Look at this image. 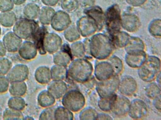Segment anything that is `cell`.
I'll return each instance as SVG.
<instances>
[{
  "label": "cell",
  "mask_w": 161,
  "mask_h": 120,
  "mask_svg": "<svg viewBox=\"0 0 161 120\" xmlns=\"http://www.w3.org/2000/svg\"><path fill=\"white\" fill-rule=\"evenodd\" d=\"M115 49L107 34L97 32L89 37V55L97 60H107Z\"/></svg>",
  "instance_id": "cell-1"
},
{
  "label": "cell",
  "mask_w": 161,
  "mask_h": 120,
  "mask_svg": "<svg viewBox=\"0 0 161 120\" xmlns=\"http://www.w3.org/2000/svg\"><path fill=\"white\" fill-rule=\"evenodd\" d=\"M93 69V64L85 57L74 58L67 67V78L77 83H85L91 79Z\"/></svg>",
  "instance_id": "cell-2"
},
{
  "label": "cell",
  "mask_w": 161,
  "mask_h": 120,
  "mask_svg": "<svg viewBox=\"0 0 161 120\" xmlns=\"http://www.w3.org/2000/svg\"><path fill=\"white\" fill-rule=\"evenodd\" d=\"M104 27L107 34L112 37L121 31V10L117 4H114L104 12Z\"/></svg>",
  "instance_id": "cell-3"
},
{
  "label": "cell",
  "mask_w": 161,
  "mask_h": 120,
  "mask_svg": "<svg viewBox=\"0 0 161 120\" xmlns=\"http://www.w3.org/2000/svg\"><path fill=\"white\" fill-rule=\"evenodd\" d=\"M61 99L62 105L73 113L79 112L86 104L84 95L77 89L68 90Z\"/></svg>",
  "instance_id": "cell-4"
},
{
  "label": "cell",
  "mask_w": 161,
  "mask_h": 120,
  "mask_svg": "<svg viewBox=\"0 0 161 120\" xmlns=\"http://www.w3.org/2000/svg\"><path fill=\"white\" fill-rule=\"evenodd\" d=\"M39 27V24L34 20L21 18L14 24L13 32L22 40H27L32 38Z\"/></svg>",
  "instance_id": "cell-5"
},
{
  "label": "cell",
  "mask_w": 161,
  "mask_h": 120,
  "mask_svg": "<svg viewBox=\"0 0 161 120\" xmlns=\"http://www.w3.org/2000/svg\"><path fill=\"white\" fill-rule=\"evenodd\" d=\"M119 76L114 75L105 80L98 81L96 90L99 98H108L116 94L118 90Z\"/></svg>",
  "instance_id": "cell-6"
},
{
  "label": "cell",
  "mask_w": 161,
  "mask_h": 120,
  "mask_svg": "<svg viewBox=\"0 0 161 120\" xmlns=\"http://www.w3.org/2000/svg\"><path fill=\"white\" fill-rule=\"evenodd\" d=\"M114 75L113 67L108 60L96 61L93 69V75L98 81L108 79Z\"/></svg>",
  "instance_id": "cell-7"
},
{
  "label": "cell",
  "mask_w": 161,
  "mask_h": 120,
  "mask_svg": "<svg viewBox=\"0 0 161 120\" xmlns=\"http://www.w3.org/2000/svg\"><path fill=\"white\" fill-rule=\"evenodd\" d=\"M76 25L81 36L84 38L90 37L98 32L95 22L86 15L80 17Z\"/></svg>",
  "instance_id": "cell-8"
},
{
  "label": "cell",
  "mask_w": 161,
  "mask_h": 120,
  "mask_svg": "<svg viewBox=\"0 0 161 120\" xmlns=\"http://www.w3.org/2000/svg\"><path fill=\"white\" fill-rule=\"evenodd\" d=\"M148 112L147 105L144 100L135 98L130 101L128 115L133 120H141L146 117Z\"/></svg>",
  "instance_id": "cell-9"
},
{
  "label": "cell",
  "mask_w": 161,
  "mask_h": 120,
  "mask_svg": "<svg viewBox=\"0 0 161 120\" xmlns=\"http://www.w3.org/2000/svg\"><path fill=\"white\" fill-rule=\"evenodd\" d=\"M138 90V84L134 78L130 75H124L119 79L118 90L119 93L125 96H132Z\"/></svg>",
  "instance_id": "cell-10"
},
{
  "label": "cell",
  "mask_w": 161,
  "mask_h": 120,
  "mask_svg": "<svg viewBox=\"0 0 161 120\" xmlns=\"http://www.w3.org/2000/svg\"><path fill=\"white\" fill-rule=\"evenodd\" d=\"M72 23L69 13L63 10L55 11L50 25L52 28L57 32H63Z\"/></svg>",
  "instance_id": "cell-11"
},
{
  "label": "cell",
  "mask_w": 161,
  "mask_h": 120,
  "mask_svg": "<svg viewBox=\"0 0 161 120\" xmlns=\"http://www.w3.org/2000/svg\"><path fill=\"white\" fill-rule=\"evenodd\" d=\"M141 26V21L136 14L126 13L121 15V28L127 32H136Z\"/></svg>",
  "instance_id": "cell-12"
},
{
  "label": "cell",
  "mask_w": 161,
  "mask_h": 120,
  "mask_svg": "<svg viewBox=\"0 0 161 120\" xmlns=\"http://www.w3.org/2000/svg\"><path fill=\"white\" fill-rule=\"evenodd\" d=\"M63 41L62 38L54 32L47 33L44 41V47L47 53L53 54L62 48Z\"/></svg>",
  "instance_id": "cell-13"
},
{
  "label": "cell",
  "mask_w": 161,
  "mask_h": 120,
  "mask_svg": "<svg viewBox=\"0 0 161 120\" xmlns=\"http://www.w3.org/2000/svg\"><path fill=\"white\" fill-rule=\"evenodd\" d=\"M130 100L128 97L117 95L112 107V112L118 117H123L128 115Z\"/></svg>",
  "instance_id": "cell-14"
},
{
  "label": "cell",
  "mask_w": 161,
  "mask_h": 120,
  "mask_svg": "<svg viewBox=\"0 0 161 120\" xmlns=\"http://www.w3.org/2000/svg\"><path fill=\"white\" fill-rule=\"evenodd\" d=\"M29 74L30 70L28 66L19 63L13 67L6 76L11 82L25 81L29 78Z\"/></svg>",
  "instance_id": "cell-15"
},
{
  "label": "cell",
  "mask_w": 161,
  "mask_h": 120,
  "mask_svg": "<svg viewBox=\"0 0 161 120\" xmlns=\"http://www.w3.org/2000/svg\"><path fill=\"white\" fill-rule=\"evenodd\" d=\"M147 56V54L146 51L126 52L124 60L129 67L134 69H138L144 64Z\"/></svg>",
  "instance_id": "cell-16"
},
{
  "label": "cell",
  "mask_w": 161,
  "mask_h": 120,
  "mask_svg": "<svg viewBox=\"0 0 161 120\" xmlns=\"http://www.w3.org/2000/svg\"><path fill=\"white\" fill-rule=\"evenodd\" d=\"M85 15L92 18L97 24L98 32H100L104 27L105 15L101 7L94 5L84 10Z\"/></svg>",
  "instance_id": "cell-17"
},
{
  "label": "cell",
  "mask_w": 161,
  "mask_h": 120,
  "mask_svg": "<svg viewBox=\"0 0 161 120\" xmlns=\"http://www.w3.org/2000/svg\"><path fill=\"white\" fill-rule=\"evenodd\" d=\"M17 52L19 57L26 61H31L35 59L38 52L34 43L26 40L22 41Z\"/></svg>",
  "instance_id": "cell-18"
},
{
  "label": "cell",
  "mask_w": 161,
  "mask_h": 120,
  "mask_svg": "<svg viewBox=\"0 0 161 120\" xmlns=\"http://www.w3.org/2000/svg\"><path fill=\"white\" fill-rule=\"evenodd\" d=\"M2 41L7 52L14 53L18 50L23 40L11 31L6 33L3 36Z\"/></svg>",
  "instance_id": "cell-19"
},
{
  "label": "cell",
  "mask_w": 161,
  "mask_h": 120,
  "mask_svg": "<svg viewBox=\"0 0 161 120\" xmlns=\"http://www.w3.org/2000/svg\"><path fill=\"white\" fill-rule=\"evenodd\" d=\"M47 84V90L56 100L61 99L69 90L67 84L64 80H51Z\"/></svg>",
  "instance_id": "cell-20"
},
{
  "label": "cell",
  "mask_w": 161,
  "mask_h": 120,
  "mask_svg": "<svg viewBox=\"0 0 161 120\" xmlns=\"http://www.w3.org/2000/svg\"><path fill=\"white\" fill-rule=\"evenodd\" d=\"M73 58L70 52V47L67 49L61 48L53 54V62L54 64L67 67Z\"/></svg>",
  "instance_id": "cell-21"
},
{
  "label": "cell",
  "mask_w": 161,
  "mask_h": 120,
  "mask_svg": "<svg viewBox=\"0 0 161 120\" xmlns=\"http://www.w3.org/2000/svg\"><path fill=\"white\" fill-rule=\"evenodd\" d=\"M45 26H39L32 37L33 42L36 46L38 52L41 55H45L47 53L44 48V41L48 31Z\"/></svg>",
  "instance_id": "cell-22"
},
{
  "label": "cell",
  "mask_w": 161,
  "mask_h": 120,
  "mask_svg": "<svg viewBox=\"0 0 161 120\" xmlns=\"http://www.w3.org/2000/svg\"><path fill=\"white\" fill-rule=\"evenodd\" d=\"M34 78L38 83L46 85L52 80L50 68L47 66H40L36 69L34 72Z\"/></svg>",
  "instance_id": "cell-23"
},
{
  "label": "cell",
  "mask_w": 161,
  "mask_h": 120,
  "mask_svg": "<svg viewBox=\"0 0 161 120\" xmlns=\"http://www.w3.org/2000/svg\"><path fill=\"white\" fill-rule=\"evenodd\" d=\"M146 46L144 40L139 37L130 36L128 44L124 48L126 52L146 51Z\"/></svg>",
  "instance_id": "cell-24"
},
{
  "label": "cell",
  "mask_w": 161,
  "mask_h": 120,
  "mask_svg": "<svg viewBox=\"0 0 161 120\" xmlns=\"http://www.w3.org/2000/svg\"><path fill=\"white\" fill-rule=\"evenodd\" d=\"M56 100L54 97L47 90L41 91L37 97V104L43 108L53 107L56 103Z\"/></svg>",
  "instance_id": "cell-25"
},
{
  "label": "cell",
  "mask_w": 161,
  "mask_h": 120,
  "mask_svg": "<svg viewBox=\"0 0 161 120\" xmlns=\"http://www.w3.org/2000/svg\"><path fill=\"white\" fill-rule=\"evenodd\" d=\"M28 87L25 81L13 82H10L9 93L12 96L24 97L27 93Z\"/></svg>",
  "instance_id": "cell-26"
},
{
  "label": "cell",
  "mask_w": 161,
  "mask_h": 120,
  "mask_svg": "<svg viewBox=\"0 0 161 120\" xmlns=\"http://www.w3.org/2000/svg\"><path fill=\"white\" fill-rule=\"evenodd\" d=\"M55 13V9L52 7L47 6L43 7L40 8L38 18L40 23L43 26L50 25L52 20Z\"/></svg>",
  "instance_id": "cell-27"
},
{
  "label": "cell",
  "mask_w": 161,
  "mask_h": 120,
  "mask_svg": "<svg viewBox=\"0 0 161 120\" xmlns=\"http://www.w3.org/2000/svg\"><path fill=\"white\" fill-rule=\"evenodd\" d=\"M130 36L126 31H120L116 34L110 37L116 49H122L124 48L128 44Z\"/></svg>",
  "instance_id": "cell-28"
},
{
  "label": "cell",
  "mask_w": 161,
  "mask_h": 120,
  "mask_svg": "<svg viewBox=\"0 0 161 120\" xmlns=\"http://www.w3.org/2000/svg\"><path fill=\"white\" fill-rule=\"evenodd\" d=\"M17 20L15 13L9 11L0 12V24L5 28H11Z\"/></svg>",
  "instance_id": "cell-29"
},
{
  "label": "cell",
  "mask_w": 161,
  "mask_h": 120,
  "mask_svg": "<svg viewBox=\"0 0 161 120\" xmlns=\"http://www.w3.org/2000/svg\"><path fill=\"white\" fill-rule=\"evenodd\" d=\"M158 74L144 65L137 69V75L139 78L142 81L148 83L154 81Z\"/></svg>",
  "instance_id": "cell-30"
},
{
  "label": "cell",
  "mask_w": 161,
  "mask_h": 120,
  "mask_svg": "<svg viewBox=\"0 0 161 120\" xmlns=\"http://www.w3.org/2000/svg\"><path fill=\"white\" fill-rule=\"evenodd\" d=\"M52 80H64L67 78V67L54 64L50 68Z\"/></svg>",
  "instance_id": "cell-31"
},
{
  "label": "cell",
  "mask_w": 161,
  "mask_h": 120,
  "mask_svg": "<svg viewBox=\"0 0 161 120\" xmlns=\"http://www.w3.org/2000/svg\"><path fill=\"white\" fill-rule=\"evenodd\" d=\"M64 36L66 40L72 43L80 40L81 37L76 24L71 23L64 31Z\"/></svg>",
  "instance_id": "cell-32"
},
{
  "label": "cell",
  "mask_w": 161,
  "mask_h": 120,
  "mask_svg": "<svg viewBox=\"0 0 161 120\" xmlns=\"http://www.w3.org/2000/svg\"><path fill=\"white\" fill-rule=\"evenodd\" d=\"M40 8L37 4L29 3L26 5L23 8V15L27 18L35 20L38 18Z\"/></svg>",
  "instance_id": "cell-33"
},
{
  "label": "cell",
  "mask_w": 161,
  "mask_h": 120,
  "mask_svg": "<svg viewBox=\"0 0 161 120\" xmlns=\"http://www.w3.org/2000/svg\"><path fill=\"white\" fill-rule=\"evenodd\" d=\"M74 118V113L63 105L55 108L54 112V120H73Z\"/></svg>",
  "instance_id": "cell-34"
},
{
  "label": "cell",
  "mask_w": 161,
  "mask_h": 120,
  "mask_svg": "<svg viewBox=\"0 0 161 120\" xmlns=\"http://www.w3.org/2000/svg\"><path fill=\"white\" fill-rule=\"evenodd\" d=\"M145 94L147 98L152 100L161 96V86L154 82H149L145 88Z\"/></svg>",
  "instance_id": "cell-35"
},
{
  "label": "cell",
  "mask_w": 161,
  "mask_h": 120,
  "mask_svg": "<svg viewBox=\"0 0 161 120\" xmlns=\"http://www.w3.org/2000/svg\"><path fill=\"white\" fill-rule=\"evenodd\" d=\"M117 94L108 98H100L97 101L98 108L103 112H111L113 104Z\"/></svg>",
  "instance_id": "cell-36"
},
{
  "label": "cell",
  "mask_w": 161,
  "mask_h": 120,
  "mask_svg": "<svg viewBox=\"0 0 161 120\" xmlns=\"http://www.w3.org/2000/svg\"><path fill=\"white\" fill-rule=\"evenodd\" d=\"M71 43L69 47L70 52L73 59L82 58L86 56V54L82 41L78 40Z\"/></svg>",
  "instance_id": "cell-37"
},
{
  "label": "cell",
  "mask_w": 161,
  "mask_h": 120,
  "mask_svg": "<svg viewBox=\"0 0 161 120\" xmlns=\"http://www.w3.org/2000/svg\"><path fill=\"white\" fill-rule=\"evenodd\" d=\"M161 60L155 55H147L144 65L148 68L154 72L159 73L161 72Z\"/></svg>",
  "instance_id": "cell-38"
},
{
  "label": "cell",
  "mask_w": 161,
  "mask_h": 120,
  "mask_svg": "<svg viewBox=\"0 0 161 120\" xmlns=\"http://www.w3.org/2000/svg\"><path fill=\"white\" fill-rule=\"evenodd\" d=\"M8 107L22 112L25 109L26 102L22 97L12 96L7 102Z\"/></svg>",
  "instance_id": "cell-39"
},
{
  "label": "cell",
  "mask_w": 161,
  "mask_h": 120,
  "mask_svg": "<svg viewBox=\"0 0 161 120\" xmlns=\"http://www.w3.org/2000/svg\"><path fill=\"white\" fill-rule=\"evenodd\" d=\"M79 112L80 120H96L98 113L97 110L92 107H84Z\"/></svg>",
  "instance_id": "cell-40"
},
{
  "label": "cell",
  "mask_w": 161,
  "mask_h": 120,
  "mask_svg": "<svg viewBox=\"0 0 161 120\" xmlns=\"http://www.w3.org/2000/svg\"><path fill=\"white\" fill-rule=\"evenodd\" d=\"M107 60L112 65L115 75L118 76L121 75L124 70V64L122 60L115 55H111Z\"/></svg>",
  "instance_id": "cell-41"
},
{
  "label": "cell",
  "mask_w": 161,
  "mask_h": 120,
  "mask_svg": "<svg viewBox=\"0 0 161 120\" xmlns=\"http://www.w3.org/2000/svg\"><path fill=\"white\" fill-rule=\"evenodd\" d=\"M149 33L153 37L160 38L161 37V20L156 18L150 22L148 27Z\"/></svg>",
  "instance_id": "cell-42"
},
{
  "label": "cell",
  "mask_w": 161,
  "mask_h": 120,
  "mask_svg": "<svg viewBox=\"0 0 161 120\" xmlns=\"http://www.w3.org/2000/svg\"><path fill=\"white\" fill-rule=\"evenodd\" d=\"M24 114L22 112L8 108L3 113V120H24Z\"/></svg>",
  "instance_id": "cell-43"
},
{
  "label": "cell",
  "mask_w": 161,
  "mask_h": 120,
  "mask_svg": "<svg viewBox=\"0 0 161 120\" xmlns=\"http://www.w3.org/2000/svg\"><path fill=\"white\" fill-rule=\"evenodd\" d=\"M80 6L78 0H63L61 6L62 9L68 13L77 11Z\"/></svg>",
  "instance_id": "cell-44"
},
{
  "label": "cell",
  "mask_w": 161,
  "mask_h": 120,
  "mask_svg": "<svg viewBox=\"0 0 161 120\" xmlns=\"http://www.w3.org/2000/svg\"><path fill=\"white\" fill-rule=\"evenodd\" d=\"M13 62L6 57H0V75L6 76L13 67Z\"/></svg>",
  "instance_id": "cell-45"
},
{
  "label": "cell",
  "mask_w": 161,
  "mask_h": 120,
  "mask_svg": "<svg viewBox=\"0 0 161 120\" xmlns=\"http://www.w3.org/2000/svg\"><path fill=\"white\" fill-rule=\"evenodd\" d=\"M55 107L46 108L43 110L39 115V120H53L54 119V112Z\"/></svg>",
  "instance_id": "cell-46"
},
{
  "label": "cell",
  "mask_w": 161,
  "mask_h": 120,
  "mask_svg": "<svg viewBox=\"0 0 161 120\" xmlns=\"http://www.w3.org/2000/svg\"><path fill=\"white\" fill-rule=\"evenodd\" d=\"M10 82L6 76L0 75V94L7 92L9 90Z\"/></svg>",
  "instance_id": "cell-47"
},
{
  "label": "cell",
  "mask_w": 161,
  "mask_h": 120,
  "mask_svg": "<svg viewBox=\"0 0 161 120\" xmlns=\"http://www.w3.org/2000/svg\"><path fill=\"white\" fill-rule=\"evenodd\" d=\"M14 4L12 0H0V12L12 11Z\"/></svg>",
  "instance_id": "cell-48"
},
{
  "label": "cell",
  "mask_w": 161,
  "mask_h": 120,
  "mask_svg": "<svg viewBox=\"0 0 161 120\" xmlns=\"http://www.w3.org/2000/svg\"><path fill=\"white\" fill-rule=\"evenodd\" d=\"M125 1L126 2L130 5L135 7H138L145 4L147 2L148 0H125Z\"/></svg>",
  "instance_id": "cell-49"
},
{
  "label": "cell",
  "mask_w": 161,
  "mask_h": 120,
  "mask_svg": "<svg viewBox=\"0 0 161 120\" xmlns=\"http://www.w3.org/2000/svg\"><path fill=\"white\" fill-rule=\"evenodd\" d=\"M152 104L153 108L160 113L161 112V96L153 99Z\"/></svg>",
  "instance_id": "cell-50"
},
{
  "label": "cell",
  "mask_w": 161,
  "mask_h": 120,
  "mask_svg": "<svg viewBox=\"0 0 161 120\" xmlns=\"http://www.w3.org/2000/svg\"><path fill=\"white\" fill-rule=\"evenodd\" d=\"M95 3L96 0H80V4L85 9L95 5Z\"/></svg>",
  "instance_id": "cell-51"
},
{
  "label": "cell",
  "mask_w": 161,
  "mask_h": 120,
  "mask_svg": "<svg viewBox=\"0 0 161 120\" xmlns=\"http://www.w3.org/2000/svg\"><path fill=\"white\" fill-rule=\"evenodd\" d=\"M114 119L112 116L109 113L105 112L98 113L96 120H112Z\"/></svg>",
  "instance_id": "cell-52"
},
{
  "label": "cell",
  "mask_w": 161,
  "mask_h": 120,
  "mask_svg": "<svg viewBox=\"0 0 161 120\" xmlns=\"http://www.w3.org/2000/svg\"><path fill=\"white\" fill-rule=\"evenodd\" d=\"M41 1L45 6L53 7L56 6L59 3L60 0H41Z\"/></svg>",
  "instance_id": "cell-53"
},
{
  "label": "cell",
  "mask_w": 161,
  "mask_h": 120,
  "mask_svg": "<svg viewBox=\"0 0 161 120\" xmlns=\"http://www.w3.org/2000/svg\"><path fill=\"white\" fill-rule=\"evenodd\" d=\"M6 48L2 40H0V57L5 56L7 53Z\"/></svg>",
  "instance_id": "cell-54"
},
{
  "label": "cell",
  "mask_w": 161,
  "mask_h": 120,
  "mask_svg": "<svg viewBox=\"0 0 161 120\" xmlns=\"http://www.w3.org/2000/svg\"><path fill=\"white\" fill-rule=\"evenodd\" d=\"M12 1L14 4L20 6L26 2V0H12Z\"/></svg>",
  "instance_id": "cell-55"
},
{
  "label": "cell",
  "mask_w": 161,
  "mask_h": 120,
  "mask_svg": "<svg viewBox=\"0 0 161 120\" xmlns=\"http://www.w3.org/2000/svg\"><path fill=\"white\" fill-rule=\"evenodd\" d=\"M161 72H159L157 74L156 78H155V80L156 81V82L158 85L161 86Z\"/></svg>",
  "instance_id": "cell-56"
},
{
  "label": "cell",
  "mask_w": 161,
  "mask_h": 120,
  "mask_svg": "<svg viewBox=\"0 0 161 120\" xmlns=\"http://www.w3.org/2000/svg\"><path fill=\"white\" fill-rule=\"evenodd\" d=\"M24 120H34V118L33 117H32V116H25V117H24Z\"/></svg>",
  "instance_id": "cell-57"
},
{
  "label": "cell",
  "mask_w": 161,
  "mask_h": 120,
  "mask_svg": "<svg viewBox=\"0 0 161 120\" xmlns=\"http://www.w3.org/2000/svg\"><path fill=\"white\" fill-rule=\"evenodd\" d=\"M2 34V29L1 27H0V37H1V35Z\"/></svg>",
  "instance_id": "cell-58"
},
{
  "label": "cell",
  "mask_w": 161,
  "mask_h": 120,
  "mask_svg": "<svg viewBox=\"0 0 161 120\" xmlns=\"http://www.w3.org/2000/svg\"></svg>",
  "instance_id": "cell-59"
}]
</instances>
